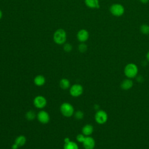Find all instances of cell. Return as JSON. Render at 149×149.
<instances>
[{
  "instance_id": "obj_1",
  "label": "cell",
  "mask_w": 149,
  "mask_h": 149,
  "mask_svg": "<svg viewBox=\"0 0 149 149\" xmlns=\"http://www.w3.org/2000/svg\"><path fill=\"white\" fill-rule=\"evenodd\" d=\"M139 72L137 66L133 63L127 64L124 68V74L127 78L133 79L137 76Z\"/></svg>"
},
{
  "instance_id": "obj_2",
  "label": "cell",
  "mask_w": 149,
  "mask_h": 149,
  "mask_svg": "<svg viewBox=\"0 0 149 149\" xmlns=\"http://www.w3.org/2000/svg\"><path fill=\"white\" fill-rule=\"evenodd\" d=\"M60 111L63 116L69 118L74 115V109L70 103L63 102L60 106Z\"/></svg>"
},
{
  "instance_id": "obj_3",
  "label": "cell",
  "mask_w": 149,
  "mask_h": 149,
  "mask_svg": "<svg viewBox=\"0 0 149 149\" xmlns=\"http://www.w3.org/2000/svg\"><path fill=\"white\" fill-rule=\"evenodd\" d=\"M66 40V33L63 29L57 30L54 34V41L57 44H63Z\"/></svg>"
},
{
  "instance_id": "obj_4",
  "label": "cell",
  "mask_w": 149,
  "mask_h": 149,
  "mask_svg": "<svg viewBox=\"0 0 149 149\" xmlns=\"http://www.w3.org/2000/svg\"><path fill=\"white\" fill-rule=\"evenodd\" d=\"M108 116L107 113L102 109L98 110L94 116L95 122L99 125L105 124L108 120Z\"/></svg>"
},
{
  "instance_id": "obj_5",
  "label": "cell",
  "mask_w": 149,
  "mask_h": 149,
  "mask_svg": "<svg viewBox=\"0 0 149 149\" xmlns=\"http://www.w3.org/2000/svg\"><path fill=\"white\" fill-rule=\"evenodd\" d=\"M111 13L115 16H121L125 13V8L120 3H113L109 8Z\"/></svg>"
},
{
  "instance_id": "obj_6",
  "label": "cell",
  "mask_w": 149,
  "mask_h": 149,
  "mask_svg": "<svg viewBox=\"0 0 149 149\" xmlns=\"http://www.w3.org/2000/svg\"><path fill=\"white\" fill-rule=\"evenodd\" d=\"M83 93V87L80 84H74L70 87L69 93L73 97H78Z\"/></svg>"
},
{
  "instance_id": "obj_7",
  "label": "cell",
  "mask_w": 149,
  "mask_h": 149,
  "mask_svg": "<svg viewBox=\"0 0 149 149\" xmlns=\"http://www.w3.org/2000/svg\"><path fill=\"white\" fill-rule=\"evenodd\" d=\"M47 101L42 95H37L33 100V104L38 109L44 108L47 105Z\"/></svg>"
},
{
  "instance_id": "obj_8",
  "label": "cell",
  "mask_w": 149,
  "mask_h": 149,
  "mask_svg": "<svg viewBox=\"0 0 149 149\" xmlns=\"http://www.w3.org/2000/svg\"><path fill=\"white\" fill-rule=\"evenodd\" d=\"M37 118L38 120L42 124H47L50 120V116L49 113L44 110L40 111L37 115Z\"/></svg>"
},
{
  "instance_id": "obj_9",
  "label": "cell",
  "mask_w": 149,
  "mask_h": 149,
  "mask_svg": "<svg viewBox=\"0 0 149 149\" xmlns=\"http://www.w3.org/2000/svg\"><path fill=\"white\" fill-rule=\"evenodd\" d=\"M82 144L84 149H94L95 146V140L91 136H86Z\"/></svg>"
},
{
  "instance_id": "obj_10",
  "label": "cell",
  "mask_w": 149,
  "mask_h": 149,
  "mask_svg": "<svg viewBox=\"0 0 149 149\" xmlns=\"http://www.w3.org/2000/svg\"><path fill=\"white\" fill-rule=\"evenodd\" d=\"M89 37L88 32L85 29H81L79 30L77 34V38L78 40L81 42L86 41Z\"/></svg>"
},
{
  "instance_id": "obj_11",
  "label": "cell",
  "mask_w": 149,
  "mask_h": 149,
  "mask_svg": "<svg viewBox=\"0 0 149 149\" xmlns=\"http://www.w3.org/2000/svg\"><path fill=\"white\" fill-rule=\"evenodd\" d=\"M133 86V81L131 79L127 78L122 81L120 84V87L124 90H128L132 88Z\"/></svg>"
},
{
  "instance_id": "obj_12",
  "label": "cell",
  "mask_w": 149,
  "mask_h": 149,
  "mask_svg": "<svg viewBox=\"0 0 149 149\" xmlns=\"http://www.w3.org/2000/svg\"><path fill=\"white\" fill-rule=\"evenodd\" d=\"M94 131V127L93 125L90 124H86L81 129L82 133L86 136H90Z\"/></svg>"
},
{
  "instance_id": "obj_13",
  "label": "cell",
  "mask_w": 149,
  "mask_h": 149,
  "mask_svg": "<svg viewBox=\"0 0 149 149\" xmlns=\"http://www.w3.org/2000/svg\"><path fill=\"white\" fill-rule=\"evenodd\" d=\"M34 83L35 85L38 87L42 86L45 83V78L44 76L38 74L36 76L34 79Z\"/></svg>"
},
{
  "instance_id": "obj_14",
  "label": "cell",
  "mask_w": 149,
  "mask_h": 149,
  "mask_svg": "<svg viewBox=\"0 0 149 149\" xmlns=\"http://www.w3.org/2000/svg\"><path fill=\"white\" fill-rule=\"evenodd\" d=\"M84 2L90 8H99L100 4L98 0H84Z\"/></svg>"
},
{
  "instance_id": "obj_15",
  "label": "cell",
  "mask_w": 149,
  "mask_h": 149,
  "mask_svg": "<svg viewBox=\"0 0 149 149\" xmlns=\"http://www.w3.org/2000/svg\"><path fill=\"white\" fill-rule=\"evenodd\" d=\"M15 143L18 145V146L20 147H22L26 143V138L23 135H20L19 136H17L15 140Z\"/></svg>"
},
{
  "instance_id": "obj_16",
  "label": "cell",
  "mask_w": 149,
  "mask_h": 149,
  "mask_svg": "<svg viewBox=\"0 0 149 149\" xmlns=\"http://www.w3.org/2000/svg\"><path fill=\"white\" fill-rule=\"evenodd\" d=\"M59 86L63 90L68 89L70 87V81L68 79L63 78L59 81Z\"/></svg>"
},
{
  "instance_id": "obj_17",
  "label": "cell",
  "mask_w": 149,
  "mask_h": 149,
  "mask_svg": "<svg viewBox=\"0 0 149 149\" xmlns=\"http://www.w3.org/2000/svg\"><path fill=\"white\" fill-rule=\"evenodd\" d=\"M63 149H79L77 144L73 141H70L65 143Z\"/></svg>"
},
{
  "instance_id": "obj_18",
  "label": "cell",
  "mask_w": 149,
  "mask_h": 149,
  "mask_svg": "<svg viewBox=\"0 0 149 149\" xmlns=\"http://www.w3.org/2000/svg\"><path fill=\"white\" fill-rule=\"evenodd\" d=\"M36 116V113L34 111H29L28 112H26V118L28 120H33L35 119Z\"/></svg>"
},
{
  "instance_id": "obj_19",
  "label": "cell",
  "mask_w": 149,
  "mask_h": 149,
  "mask_svg": "<svg viewBox=\"0 0 149 149\" xmlns=\"http://www.w3.org/2000/svg\"><path fill=\"white\" fill-rule=\"evenodd\" d=\"M140 31L143 34H149V26L146 24H142L140 27Z\"/></svg>"
},
{
  "instance_id": "obj_20",
  "label": "cell",
  "mask_w": 149,
  "mask_h": 149,
  "mask_svg": "<svg viewBox=\"0 0 149 149\" xmlns=\"http://www.w3.org/2000/svg\"><path fill=\"white\" fill-rule=\"evenodd\" d=\"M74 116L77 120H81L84 117V113L81 111H77L74 113Z\"/></svg>"
},
{
  "instance_id": "obj_21",
  "label": "cell",
  "mask_w": 149,
  "mask_h": 149,
  "mask_svg": "<svg viewBox=\"0 0 149 149\" xmlns=\"http://www.w3.org/2000/svg\"><path fill=\"white\" fill-rule=\"evenodd\" d=\"M78 49L80 52H85L87 49V46L84 43H81L80 44H79Z\"/></svg>"
},
{
  "instance_id": "obj_22",
  "label": "cell",
  "mask_w": 149,
  "mask_h": 149,
  "mask_svg": "<svg viewBox=\"0 0 149 149\" xmlns=\"http://www.w3.org/2000/svg\"><path fill=\"white\" fill-rule=\"evenodd\" d=\"M85 138H86V136H84L83 133L78 134L76 136V140L79 143H83L84 141Z\"/></svg>"
},
{
  "instance_id": "obj_23",
  "label": "cell",
  "mask_w": 149,
  "mask_h": 149,
  "mask_svg": "<svg viewBox=\"0 0 149 149\" xmlns=\"http://www.w3.org/2000/svg\"><path fill=\"white\" fill-rule=\"evenodd\" d=\"M63 49L65 52H69L72 51V46L69 44V43H66L64 45H63Z\"/></svg>"
},
{
  "instance_id": "obj_24",
  "label": "cell",
  "mask_w": 149,
  "mask_h": 149,
  "mask_svg": "<svg viewBox=\"0 0 149 149\" xmlns=\"http://www.w3.org/2000/svg\"><path fill=\"white\" fill-rule=\"evenodd\" d=\"M19 147L18 146V145L17 144H16L15 143H14V144H13V145L12 146V149H18V148H19Z\"/></svg>"
},
{
  "instance_id": "obj_25",
  "label": "cell",
  "mask_w": 149,
  "mask_h": 149,
  "mask_svg": "<svg viewBox=\"0 0 149 149\" xmlns=\"http://www.w3.org/2000/svg\"><path fill=\"white\" fill-rule=\"evenodd\" d=\"M70 141V139L68 138V137H65V138L64 139V142H65V143H68V142H69V141Z\"/></svg>"
},
{
  "instance_id": "obj_26",
  "label": "cell",
  "mask_w": 149,
  "mask_h": 149,
  "mask_svg": "<svg viewBox=\"0 0 149 149\" xmlns=\"http://www.w3.org/2000/svg\"><path fill=\"white\" fill-rule=\"evenodd\" d=\"M142 3H147L149 2V0H140Z\"/></svg>"
},
{
  "instance_id": "obj_27",
  "label": "cell",
  "mask_w": 149,
  "mask_h": 149,
  "mask_svg": "<svg viewBox=\"0 0 149 149\" xmlns=\"http://www.w3.org/2000/svg\"><path fill=\"white\" fill-rule=\"evenodd\" d=\"M146 59H147V61L149 62V51L147 52V53L146 54Z\"/></svg>"
},
{
  "instance_id": "obj_28",
  "label": "cell",
  "mask_w": 149,
  "mask_h": 149,
  "mask_svg": "<svg viewBox=\"0 0 149 149\" xmlns=\"http://www.w3.org/2000/svg\"><path fill=\"white\" fill-rule=\"evenodd\" d=\"M98 108H99V106L98 105H97V104H95V105H94V108L95 109H97V110H99L98 109Z\"/></svg>"
},
{
  "instance_id": "obj_29",
  "label": "cell",
  "mask_w": 149,
  "mask_h": 149,
  "mask_svg": "<svg viewBox=\"0 0 149 149\" xmlns=\"http://www.w3.org/2000/svg\"><path fill=\"white\" fill-rule=\"evenodd\" d=\"M2 12L1 10L0 9V19L2 18Z\"/></svg>"
}]
</instances>
